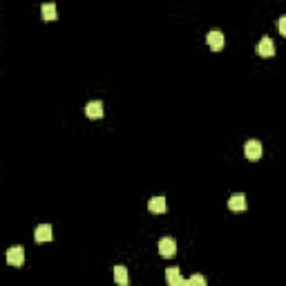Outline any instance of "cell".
I'll list each match as a JSON object with an SVG mask.
<instances>
[{
    "mask_svg": "<svg viewBox=\"0 0 286 286\" xmlns=\"http://www.w3.org/2000/svg\"><path fill=\"white\" fill-rule=\"evenodd\" d=\"M7 262L11 266H22L25 264V248L22 246H11L7 250Z\"/></svg>",
    "mask_w": 286,
    "mask_h": 286,
    "instance_id": "cell-1",
    "label": "cell"
},
{
    "mask_svg": "<svg viewBox=\"0 0 286 286\" xmlns=\"http://www.w3.org/2000/svg\"><path fill=\"white\" fill-rule=\"evenodd\" d=\"M244 154H246V159L257 161L259 157H262V143H259V141H255V139L246 141V145H244Z\"/></svg>",
    "mask_w": 286,
    "mask_h": 286,
    "instance_id": "cell-2",
    "label": "cell"
},
{
    "mask_svg": "<svg viewBox=\"0 0 286 286\" xmlns=\"http://www.w3.org/2000/svg\"><path fill=\"white\" fill-rule=\"evenodd\" d=\"M159 253H161V257H175L177 242L172 239V237H163V239H159Z\"/></svg>",
    "mask_w": 286,
    "mask_h": 286,
    "instance_id": "cell-3",
    "label": "cell"
},
{
    "mask_svg": "<svg viewBox=\"0 0 286 286\" xmlns=\"http://www.w3.org/2000/svg\"><path fill=\"white\" fill-rule=\"evenodd\" d=\"M34 239H36V242H52V239H54V231H52V226L50 224L36 226V231H34Z\"/></svg>",
    "mask_w": 286,
    "mask_h": 286,
    "instance_id": "cell-4",
    "label": "cell"
},
{
    "mask_svg": "<svg viewBox=\"0 0 286 286\" xmlns=\"http://www.w3.org/2000/svg\"><path fill=\"white\" fill-rule=\"evenodd\" d=\"M257 54L264 56V58H270V56H275V43L268 38V36H264V38L259 40L257 45Z\"/></svg>",
    "mask_w": 286,
    "mask_h": 286,
    "instance_id": "cell-5",
    "label": "cell"
},
{
    "mask_svg": "<svg viewBox=\"0 0 286 286\" xmlns=\"http://www.w3.org/2000/svg\"><path fill=\"white\" fill-rule=\"evenodd\" d=\"M208 45H210V50L213 52H219L221 47H224V34L219 32V29H213V32H208Z\"/></svg>",
    "mask_w": 286,
    "mask_h": 286,
    "instance_id": "cell-6",
    "label": "cell"
},
{
    "mask_svg": "<svg viewBox=\"0 0 286 286\" xmlns=\"http://www.w3.org/2000/svg\"><path fill=\"white\" fill-rule=\"evenodd\" d=\"M148 208H150V213H154V214H163L165 213V197L163 195H157V197H152L150 199V204H148Z\"/></svg>",
    "mask_w": 286,
    "mask_h": 286,
    "instance_id": "cell-7",
    "label": "cell"
},
{
    "mask_svg": "<svg viewBox=\"0 0 286 286\" xmlns=\"http://www.w3.org/2000/svg\"><path fill=\"white\" fill-rule=\"evenodd\" d=\"M228 208L239 213V210H246V195L242 193H235L231 199H228Z\"/></svg>",
    "mask_w": 286,
    "mask_h": 286,
    "instance_id": "cell-8",
    "label": "cell"
},
{
    "mask_svg": "<svg viewBox=\"0 0 286 286\" xmlns=\"http://www.w3.org/2000/svg\"><path fill=\"white\" fill-rule=\"evenodd\" d=\"M85 114H88L89 119H101V116H103V103H101V101H89V103L85 105Z\"/></svg>",
    "mask_w": 286,
    "mask_h": 286,
    "instance_id": "cell-9",
    "label": "cell"
},
{
    "mask_svg": "<svg viewBox=\"0 0 286 286\" xmlns=\"http://www.w3.org/2000/svg\"><path fill=\"white\" fill-rule=\"evenodd\" d=\"M114 282L119 286H127V282H130V277H127V268L125 266H114Z\"/></svg>",
    "mask_w": 286,
    "mask_h": 286,
    "instance_id": "cell-10",
    "label": "cell"
},
{
    "mask_svg": "<svg viewBox=\"0 0 286 286\" xmlns=\"http://www.w3.org/2000/svg\"><path fill=\"white\" fill-rule=\"evenodd\" d=\"M181 268H179V266H170V268H165V282H168V284H177V282L181 280Z\"/></svg>",
    "mask_w": 286,
    "mask_h": 286,
    "instance_id": "cell-11",
    "label": "cell"
},
{
    "mask_svg": "<svg viewBox=\"0 0 286 286\" xmlns=\"http://www.w3.org/2000/svg\"><path fill=\"white\" fill-rule=\"evenodd\" d=\"M40 11H43V18H45V20H56V16H58L56 5H52V2H45Z\"/></svg>",
    "mask_w": 286,
    "mask_h": 286,
    "instance_id": "cell-12",
    "label": "cell"
},
{
    "mask_svg": "<svg viewBox=\"0 0 286 286\" xmlns=\"http://www.w3.org/2000/svg\"><path fill=\"white\" fill-rule=\"evenodd\" d=\"M188 286H206V277L199 275V273H195V275L188 280Z\"/></svg>",
    "mask_w": 286,
    "mask_h": 286,
    "instance_id": "cell-13",
    "label": "cell"
},
{
    "mask_svg": "<svg viewBox=\"0 0 286 286\" xmlns=\"http://www.w3.org/2000/svg\"><path fill=\"white\" fill-rule=\"evenodd\" d=\"M280 32H282V34H286V16H282V18H280Z\"/></svg>",
    "mask_w": 286,
    "mask_h": 286,
    "instance_id": "cell-14",
    "label": "cell"
},
{
    "mask_svg": "<svg viewBox=\"0 0 286 286\" xmlns=\"http://www.w3.org/2000/svg\"><path fill=\"white\" fill-rule=\"evenodd\" d=\"M172 286H188V280H183V277H181V280L177 282V284H172Z\"/></svg>",
    "mask_w": 286,
    "mask_h": 286,
    "instance_id": "cell-15",
    "label": "cell"
}]
</instances>
